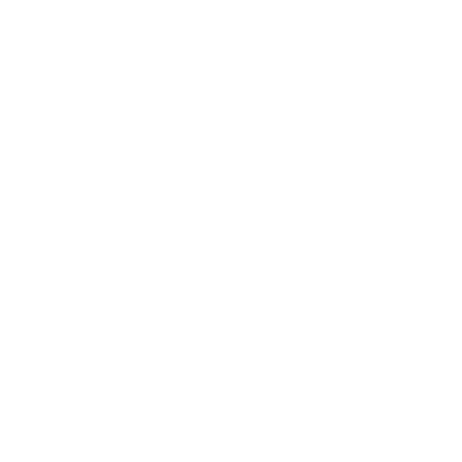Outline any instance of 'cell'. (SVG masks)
I'll return each mask as SVG.
<instances>
[]
</instances>
